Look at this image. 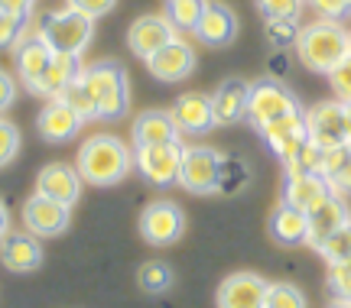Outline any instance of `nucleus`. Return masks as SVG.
I'll return each mask as SVG.
<instances>
[{
    "mask_svg": "<svg viewBox=\"0 0 351 308\" xmlns=\"http://www.w3.org/2000/svg\"><path fill=\"white\" fill-rule=\"evenodd\" d=\"M78 172L88 185H117L127 179V172L134 169V153L127 149V143L114 133H95L88 136L82 149H78Z\"/></svg>",
    "mask_w": 351,
    "mask_h": 308,
    "instance_id": "nucleus-1",
    "label": "nucleus"
},
{
    "mask_svg": "<svg viewBox=\"0 0 351 308\" xmlns=\"http://www.w3.org/2000/svg\"><path fill=\"white\" fill-rule=\"evenodd\" d=\"M82 85H85L88 98L95 101L98 120H121L130 107V81H127L124 65H117L111 59H101L95 65L82 68Z\"/></svg>",
    "mask_w": 351,
    "mask_h": 308,
    "instance_id": "nucleus-2",
    "label": "nucleus"
},
{
    "mask_svg": "<svg viewBox=\"0 0 351 308\" xmlns=\"http://www.w3.org/2000/svg\"><path fill=\"white\" fill-rule=\"evenodd\" d=\"M351 55V33L335 20H319L313 26H302L296 42V59L309 72L328 75L341 59Z\"/></svg>",
    "mask_w": 351,
    "mask_h": 308,
    "instance_id": "nucleus-3",
    "label": "nucleus"
},
{
    "mask_svg": "<svg viewBox=\"0 0 351 308\" xmlns=\"http://www.w3.org/2000/svg\"><path fill=\"white\" fill-rule=\"evenodd\" d=\"M36 29L43 33V39L49 42L56 52H69V55H82L91 46L95 36V20L88 13L75 10V7H59L49 10L43 20L36 23Z\"/></svg>",
    "mask_w": 351,
    "mask_h": 308,
    "instance_id": "nucleus-4",
    "label": "nucleus"
},
{
    "mask_svg": "<svg viewBox=\"0 0 351 308\" xmlns=\"http://www.w3.org/2000/svg\"><path fill=\"white\" fill-rule=\"evenodd\" d=\"M300 111V98L289 91L280 78H261L251 85V98H247V123L254 130H263L267 123L280 120L287 114Z\"/></svg>",
    "mask_w": 351,
    "mask_h": 308,
    "instance_id": "nucleus-5",
    "label": "nucleus"
},
{
    "mask_svg": "<svg viewBox=\"0 0 351 308\" xmlns=\"http://www.w3.org/2000/svg\"><path fill=\"white\" fill-rule=\"evenodd\" d=\"M221 166L225 156L212 146H186L182 169H179V185L192 195H215L221 188Z\"/></svg>",
    "mask_w": 351,
    "mask_h": 308,
    "instance_id": "nucleus-6",
    "label": "nucleus"
},
{
    "mask_svg": "<svg viewBox=\"0 0 351 308\" xmlns=\"http://www.w3.org/2000/svg\"><path fill=\"white\" fill-rule=\"evenodd\" d=\"M52 55H56V49L43 39L39 29H26L23 36H20V42L13 46L16 78L23 81V88L29 91V94H39V81H43V75H46V68H49Z\"/></svg>",
    "mask_w": 351,
    "mask_h": 308,
    "instance_id": "nucleus-7",
    "label": "nucleus"
},
{
    "mask_svg": "<svg viewBox=\"0 0 351 308\" xmlns=\"http://www.w3.org/2000/svg\"><path fill=\"white\" fill-rule=\"evenodd\" d=\"M173 39H179V29L173 26V20L166 13H147V16H137L130 29H127V46L137 59L150 62L160 49H166Z\"/></svg>",
    "mask_w": 351,
    "mask_h": 308,
    "instance_id": "nucleus-8",
    "label": "nucleus"
},
{
    "mask_svg": "<svg viewBox=\"0 0 351 308\" xmlns=\"http://www.w3.org/2000/svg\"><path fill=\"white\" fill-rule=\"evenodd\" d=\"M186 234V214L173 201H153L140 214V237L150 246H173Z\"/></svg>",
    "mask_w": 351,
    "mask_h": 308,
    "instance_id": "nucleus-9",
    "label": "nucleus"
},
{
    "mask_svg": "<svg viewBox=\"0 0 351 308\" xmlns=\"http://www.w3.org/2000/svg\"><path fill=\"white\" fill-rule=\"evenodd\" d=\"M186 146L182 143H163V146H137L134 149V166L137 172L153 185H173L179 182Z\"/></svg>",
    "mask_w": 351,
    "mask_h": 308,
    "instance_id": "nucleus-10",
    "label": "nucleus"
},
{
    "mask_svg": "<svg viewBox=\"0 0 351 308\" xmlns=\"http://www.w3.org/2000/svg\"><path fill=\"white\" fill-rule=\"evenodd\" d=\"M72 221V208L46 195H29L23 201V227L33 237H59L69 231Z\"/></svg>",
    "mask_w": 351,
    "mask_h": 308,
    "instance_id": "nucleus-11",
    "label": "nucleus"
},
{
    "mask_svg": "<svg viewBox=\"0 0 351 308\" xmlns=\"http://www.w3.org/2000/svg\"><path fill=\"white\" fill-rule=\"evenodd\" d=\"M263 143L270 146V153H274L280 162H289L296 153H300L306 143H309V123H306V111H293L287 114V117H280V120L267 123L261 130Z\"/></svg>",
    "mask_w": 351,
    "mask_h": 308,
    "instance_id": "nucleus-12",
    "label": "nucleus"
},
{
    "mask_svg": "<svg viewBox=\"0 0 351 308\" xmlns=\"http://www.w3.org/2000/svg\"><path fill=\"white\" fill-rule=\"evenodd\" d=\"M270 283L257 272H231L225 283L218 285V308H263Z\"/></svg>",
    "mask_w": 351,
    "mask_h": 308,
    "instance_id": "nucleus-13",
    "label": "nucleus"
},
{
    "mask_svg": "<svg viewBox=\"0 0 351 308\" xmlns=\"http://www.w3.org/2000/svg\"><path fill=\"white\" fill-rule=\"evenodd\" d=\"M82 172H78V166H69V162H49V166H43L36 175V192L46 198H56V201H62V205H75L78 198H82Z\"/></svg>",
    "mask_w": 351,
    "mask_h": 308,
    "instance_id": "nucleus-14",
    "label": "nucleus"
},
{
    "mask_svg": "<svg viewBox=\"0 0 351 308\" xmlns=\"http://www.w3.org/2000/svg\"><path fill=\"white\" fill-rule=\"evenodd\" d=\"M192 33L199 36L202 46H212V49L231 46V42H234V36H238V13L231 10L228 3L208 0V7H205L199 26H195Z\"/></svg>",
    "mask_w": 351,
    "mask_h": 308,
    "instance_id": "nucleus-15",
    "label": "nucleus"
},
{
    "mask_svg": "<svg viewBox=\"0 0 351 308\" xmlns=\"http://www.w3.org/2000/svg\"><path fill=\"white\" fill-rule=\"evenodd\" d=\"M306 123H309V140H315L319 146H339L348 143L345 136V104L341 101H326L315 104L313 111H306Z\"/></svg>",
    "mask_w": 351,
    "mask_h": 308,
    "instance_id": "nucleus-16",
    "label": "nucleus"
},
{
    "mask_svg": "<svg viewBox=\"0 0 351 308\" xmlns=\"http://www.w3.org/2000/svg\"><path fill=\"white\" fill-rule=\"evenodd\" d=\"M173 120L179 123L182 133H208L215 127V107H212V94H202V91H186L173 101Z\"/></svg>",
    "mask_w": 351,
    "mask_h": 308,
    "instance_id": "nucleus-17",
    "label": "nucleus"
},
{
    "mask_svg": "<svg viewBox=\"0 0 351 308\" xmlns=\"http://www.w3.org/2000/svg\"><path fill=\"white\" fill-rule=\"evenodd\" d=\"M147 68H150V75L156 81H169V85L182 81V78H189L195 72V49L189 46L186 39H173L166 49H160L147 62Z\"/></svg>",
    "mask_w": 351,
    "mask_h": 308,
    "instance_id": "nucleus-18",
    "label": "nucleus"
},
{
    "mask_svg": "<svg viewBox=\"0 0 351 308\" xmlns=\"http://www.w3.org/2000/svg\"><path fill=\"white\" fill-rule=\"evenodd\" d=\"M82 123L85 120H82L62 98H49V104H46L36 117V130L46 143H69V140L82 130Z\"/></svg>",
    "mask_w": 351,
    "mask_h": 308,
    "instance_id": "nucleus-19",
    "label": "nucleus"
},
{
    "mask_svg": "<svg viewBox=\"0 0 351 308\" xmlns=\"http://www.w3.org/2000/svg\"><path fill=\"white\" fill-rule=\"evenodd\" d=\"M247 98H251V81H244V78H225L212 91L215 123L228 127V123L247 120Z\"/></svg>",
    "mask_w": 351,
    "mask_h": 308,
    "instance_id": "nucleus-20",
    "label": "nucleus"
},
{
    "mask_svg": "<svg viewBox=\"0 0 351 308\" xmlns=\"http://www.w3.org/2000/svg\"><path fill=\"white\" fill-rule=\"evenodd\" d=\"M179 123L173 120L169 111H140L134 117L130 136L134 146H163V143H179Z\"/></svg>",
    "mask_w": 351,
    "mask_h": 308,
    "instance_id": "nucleus-21",
    "label": "nucleus"
},
{
    "mask_svg": "<svg viewBox=\"0 0 351 308\" xmlns=\"http://www.w3.org/2000/svg\"><path fill=\"white\" fill-rule=\"evenodd\" d=\"M267 231L274 237V244L280 246H302L309 244V214L280 201L270 214V221H267Z\"/></svg>",
    "mask_w": 351,
    "mask_h": 308,
    "instance_id": "nucleus-22",
    "label": "nucleus"
},
{
    "mask_svg": "<svg viewBox=\"0 0 351 308\" xmlns=\"http://www.w3.org/2000/svg\"><path fill=\"white\" fill-rule=\"evenodd\" d=\"M0 259L10 272H33L43 266V244L29 231L26 234H7L0 240Z\"/></svg>",
    "mask_w": 351,
    "mask_h": 308,
    "instance_id": "nucleus-23",
    "label": "nucleus"
},
{
    "mask_svg": "<svg viewBox=\"0 0 351 308\" xmlns=\"http://www.w3.org/2000/svg\"><path fill=\"white\" fill-rule=\"evenodd\" d=\"M348 221H351V214H348L345 198H341V195H328L326 201H322V205L309 214V246H313V250H319L328 237L335 234L339 227H345Z\"/></svg>",
    "mask_w": 351,
    "mask_h": 308,
    "instance_id": "nucleus-24",
    "label": "nucleus"
},
{
    "mask_svg": "<svg viewBox=\"0 0 351 308\" xmlns=\"http://www.w3.org/2000/svg\"><path fill=\"white\" fill-rule=\"evenodd\" d=\"M328 195H335V192L326 182V175H289L283 185V201L306 214H313Z\"/></svg>",
    "mask_w": 351,
    "mask_h": 308,
    "instance_id": "nucleus-25",
    "label": "nucleus"
},
{
    "mask_svg": "<svg viewBox=\"0 0 351 308\" xmlns=\"http://www.w3.org/2000/svg\"><path fill=\"white\" fill-rule=\"evenodd\" d=\"M82 55H69V52H56L49 62V68L43 75V81H39V98H59L65 88L75 81L78 75H82Z\"/></svg>",
    "mask_w": 351,
    "mask_h": 308,
    "instance_id": "nucleus-26",
    "label": "nucleus"
},
{
    "mask_svg": "<svg viewBox=\"0 0 351 308\" xmlns=\"http://www.w3.org/2000/svg\"><path fill=\"white\" fill-rule=\"evenodd\" d=\"M326 182L332 185L335 195H348L351 192V143L326 149V166H322Z\"/></svg>",
    "mask_w": 351,
    "mask_h": 308,
    "instance_id": "nucleus-27",
    "label": "nucleus"
},
{
    "mask_svg": "<svg viewBox=\"0 0 351 308\" xmlns=\"http://www.w3.org/2000/svg\"><path fill=\"white\" fill-rule=\"evenodd\" d=\"M322 166H326V146H319L315 140H309L293 159L283 162L287 179L289 175H322Z\"/></svg>",
    "mask_w": 351,
    "mask_h": 308,
    "instance_id": "nucleus-28",
    "label": "nucleus"
},
{
    "mask_svg": "<svg viewBox=\"0 0 351 308\" xmlns=\"http://www.w3.org/2000/svg\"><path fill=\"white\" fill-rule=\"evenodd\" d=\"M208 0H166V16L173 20L176 29H195Z\"/></svg>",
    "mask_w": 351,
    "mask_h": 308,
    "instance_id": "nucleus-29",
    "label": "nucleus"
},
{
    "mask_svg": "<svg viewBox=\"0 0 351 308\" xmlns=\"http://www.w3.org/2000/svg\"><path fill=\"white\" fill-rule=\"evenodd\" d=\"M263 33H267V42H270L274 49L289 52V49H296L302 26H300V20H267Z\"/></svg>",
    "mask_w": 351,
    "mask_h": 308,
    "instance_id": "nucleus-30",
    "label": "nucleus"
},
{
    "mask_svg": "<svg viewBox=\"0 0 351 308\" xmlns=\"http://www.w3.org/2000/svg\"><path fill=\"white\" fill-rule=\"evenodd\" d=\"M137 285L143 292H150V296H160V292H166L173 285V270L166 263H143L137 272Z\"/></svg>",
    "mask_w": 351,
    "mask_h": 308,
    "instance_id": "nucleus-31",
    "label": "nucleus"
},
{
    "mask_svg": "<svg viewBox=\"0 0 351 308\" xmlns=\"http://www.w3.org/2000/svg\"><path fill=\"white\" fill-rule=\"evenodd\" d=\"M319 253H322V259H326L328 266H335V263H345V259H351V221L345 224V227H339L335 234L328 237L326 244L319 246Z\"/></svg>",
    "mask_w": 351,
    "mask_h": 308,
    "instance_id": "nucleus-32",
    "label": "nucleus"
},
{
    "mask_svg": "<svg viewBox=\"0 0 351 308\" xmlns=\"http://www.w3.org/2000/svg\"><path fill=\"white\" fill-rule=\"evenodd\" d=\"M59 98H62L65 104H69V107H72V111H75L85 123H88V120H98L95 101L88 98V91H85V85H82V78H75V81H72V85H69L62 94H59Z\"/></svg>",
    "mask_w": 351,
    "mask_h": 308,
    "instance_id": "nucleus-33",
    "label": "nucleus"
},
{
    "mask_svg": "<svg viewBox=\"0 0 351 308\" xmlns=\"http://www.w3.org/2000/svg\"><path fill=\"white\" fill-rule=\"evenodd\" d=\"M251 182V172H247V166L234 156H225V166H221V195H238L244 185Z\"/></svg>",
    "mask_w": 351,
    "mask_h": 308,
    "instance_id": "nucleus-34",
    "label": "nucleus"
},
{
    "mask_svg": "<svg viewBox=\"0 0 351 308\" xmlns=\"http://www.w3.org/2000/svg\"><path fill=\"white\" fill-rule=\"evenodd\" d=\"M263 308H306V296L289 283H270Z\"/></svg>",
    "mask_w": 351,
    "mask_h": 308,
    "instance_id": "nucleus-35",
    "label": "nucleus"
},
{
    "mask_svg": "<svg viewBox=\"0 0 351 308\" xmlns=\"http://www.w3.org/2000/svg\"><path fill=\"white\" fill-rule=\"evenodd\" d=\"M306 0H257L263 20H300Z\"/></svg>",
    "mask_w": 351,
    "mask_h": 308,
    "instance_id": "nucleus-36",
    "label": "nucleus"
},
{
    "mask_svg": "<svg viewBox=\"0 0 351 308\" xmlns=\"http://www.w3.org/2000/svg\"><path fill=\"white\" fill-rule=\"evenodd\" d=\"M16 153H20V130H16V123H10L0 114V169L10 166Z\"/></svg>",
    "mask_w": 351,
    "mask_h": 308,
    "instance_id": "nucleus-37",
    "label": "nucleus"
},
{
    "mask_svg": "<svg viewBox=\"0 0 351 308\" xmlns=\"http://www.w3.org/2000/svg\"><path fill=\"white\" fill-rule=\"evenodd\" d=\"M328 85H332L335 101L348 104V101H351V55H348V59H341L339 65L328 72Z\"/></svg>",
    "mask_w": 351,
    "mask_h": 308,
    "instance_id": "nucleus-38",
    "label": "nucleus"
},
{
    "mask_svg": "<svg viewBox=\"0 0 351 308\" xmlns=\"http://www.w3.org/2000/svg\"><path fill=\"white\" fill-rule=\"evenodd\" d=\"M328 289H332V296L335 298L351 302V259L328 266Z\"/></svg>",
    "mask_w": 351,
    "mask_h": 308,
    "instance_id": "nucleus-39",
    "label": "nucleus"
},
{
    "mask_svg": "<svg viewBox=\"0 0 351 308\" xmlns=\"http://www.w3.org/2000/svg\"><path fill=\"white\" fill-rule=\"evenodd\" d=\"M309 7L319 13V20H348L351 16V0H309Z\"/></svg>",
    "mask_w": 351,
    "mask_h": 308,
    "instance_id": "nucleus-40",
    "label": "nucleus"
},
{
    "mask_svg": "<svg viewBox=\"0 0 351 308\" xmlns=\"http://www.w3.org/2000/svg\"><path fill=\"white\" fill-rule=\"evenodd\" d=\"M23 33H26V20H16V16L0 13V49H13Z\"/></svg>",
    "mask_w": 351,
    "mask_h": 308,
    "instance_id": "nucleus-41",
    "label": "nucleus"
},
{
    "mask_svg": "<svg viewBox=\"0 0 351 308\" xmlns=\"http://www.w3.org/2000/svg\"><path fill=\"white\" fill-rule=\"evenodd\" d=\"M69 7H75V10L88 13L91 20H98V16H108V13L117 7V0H65Z\"/></svg>",
    "mask_w": 351,
    "mask_h": 308,
    "instance_id": "nucleus-42",
    "label": "nucleus"
},
{
    "mask_svg": "<svg viewBox=\"0 0 351 308\" xmlns=\"http://www.w3.org/2000/svg\"><path fill=\"white\" fill-rule=\"evenodd\" d=\"M16 101V78L7 68H0V114H7Z\"/></svg>",
    "mask_w": 351,
    "mask_h": 308,
    "instance_id": "nucleus-43",
    "label": "nucleus"
},
{
    "mask_svg": "<svg viewBox=\"0 0 351 308\" xmlns=\"http://www.w3.org/2000/svg\"><path fill=\"white\" fill-rule=\"evenodd\" d=\"M33 7H36V0H0V13L16 16V20H29Z\"/></svg>",
    "mask_w": 351,
    "mask_h": 308,
    "instance_id": "nucleus-44",
    "label": "nucleus"
},
{
    "mask_svg": "<svg viewBox=\"0 0 351 308\" xmlns=\"http://www.w3.org/2000/svg\"><path fill=\"white\" fill-rule=\"evenodd\" d=\"M267 68H270V78H283V75L289 72V55L287 52L274 49V55H270V62H267Z\"/></svg>",
    "mask_w": 351,
    "mask_h": 308,
    "instance_id": "nucleus-45",
    "label": "nucleus"
},
{
    "mask_svg": "<svg viewBox=\"0 0 351 308\" xmlns=\"http://www.w3.org/2000/svg\"><path fill=\"white\" fill-rule=\"evenodd\" d=\"M10 234V211H7V205L0 201V240Z\"/></svg>",
    "mask_w": 351,
    "mask_h": 308,
    "instance_id": "nucleus-46",
    "label": "nucleus"
},
{
    "mask_svg": "<svg viewBox=\"0 0 351 308\" xmlns=\"http://www.w3.org/2000/svg\"><path fill=\"white\" fill-rule=\"evenodd\" d=\"M345 136H348V143H351V101L345 104Z\"/></svg>",
    "mask_w": 351,
    "mask_h": 308,
    "instance_id": "nucleus-47",
    "label": "nucleus"
},
{
    "mask_svg": "<svg viewBox=\"0 0 351 308\" xmlns=\"http://www.w3.org/2000/svg\"><path fill=\"white\" fill-rule=\"evenodd\" d=\"M328 308H351V302H345V298H335V302H332Z\"/></svg>",
    "mask_w": 351,
    "mask_h": 308,
    "instance_id": "nucleus-48",
    "label": "nucleus"
}]
</instances>
